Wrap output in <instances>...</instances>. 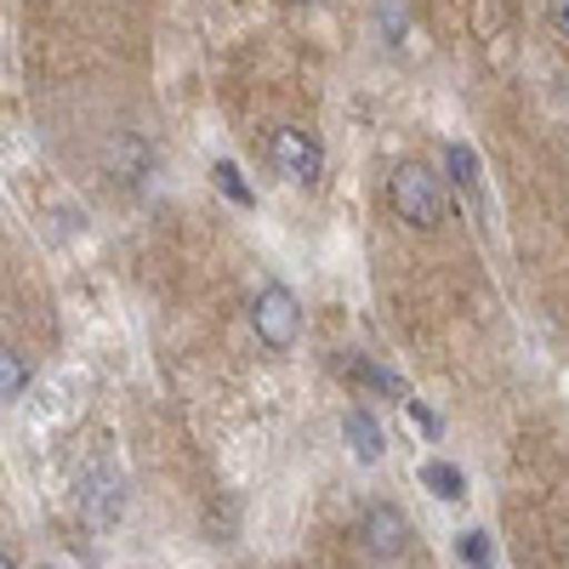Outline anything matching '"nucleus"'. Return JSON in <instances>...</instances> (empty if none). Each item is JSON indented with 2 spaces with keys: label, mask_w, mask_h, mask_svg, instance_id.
Wrapping results in <instances>:
<instances>
[{
  "label": "nucleus",
  "mask_w": 569,
  "mask_h": 569,
  "mask_svg": "<svg viewBox=\"0 0 569 569\" xmlns=\"http://www.w3.org/2000/svg\"><path fill=\"white\" fill-rule=\"evenodd\" d=\"M388 206L410 228H439L445 222V188H439V177L427 171V166L405 160V166L388 171Z\"/></svg>",
  "instance_id": "1"
},
{
  "label": "nucleus",
  "mask_w": 569,
  "mask_h": 569,
  "mask_svg": "<svg viewBox=\"0 0 569 569\" xmlns=\"http://www.w3.org/2000/svg\"><path fill=\"white\" fill-rule=\"evenodd\" d=\"M251 325L268 348H279V353L291 348L302 337V302H297L291 284H262L257 302H251Z\"/></svg>",
  "instance_id": "2"
},
{
  "label": "nucleus",
  "mask_w": 569,
  "mask_h": 569,
  "mask_svg": "<svg viewBox=\"0 0 569 569\" xmlns=\"http://www.w3.org/2000/svg\"><path fill=\"white\" fill-rule=\"evenodd\" d=\"M268 154H273V166L291 182H319V171H325V149L308 131H297V126H279L268 137Z\"/></svg>",
  "instance_id": "3"
},
{
  "label": "nucleus",
  "mask_w": 569,
  "mask_h": 569,
  "mask_svg": "<svg viewBox=\"0 0 569 569\" xmlns=\"http://www.w3.org/2000/svg\"><path fill=\"white\" fill-rule=\"evenodd\" d=\"M359 536H365V547H370L376 558H399V552L410 547V518H405L393 501H376V507L365 512Z\"/></svg>",
  "instance_id": "4"
},
{
  "label": "nucleus",
  "mask_w": 569,
  "mask_h": 569,
  "mask_svg": "<svg viewBox=\"0 0 569 569\" xmlns=\"http://www.w3.org/2000/svg\"><path fill=\"white\" fill-rule=\"evenodd\" d=\"M342 433H348V445H353V456H359V461H382V427H376V416H370V410H348Z\"/></svg>",
  "instance_id": "5"
},
{
  "label": "nucleus",
  "mask_w": 569,
  "mask_h": 569,
  "mask_svg": "<svg viewBox=\"0 0 569 569\" xmlns=\"http://www.w3.org/2000/svg\"><path fill=\"white\" fill-rule=\"evenodd\" d=\"M29 382H34L29 359H23L18 348H0V405H12V399H18Z\"/></svg>",
  "instance_id": "6"
},
{
  "label": "nucleus",
  "mask_w": 569,
  "mask_h": 569,
  "mask_svg": "<svg viewBox=\"0 0 569 569\" xmlns=\"http://www.w3.org/2000/svg\"><path fill=\"white\" fill-rule=\"evenodd\" d=\"M421 479H427V490L445 496V501H461V496H467V490H461V472L445 467V461H427V467H421Z\"/></svg>",
  "instance_id": "7"
},
{
  "label": "nucleus",
  "mask_w": 569,
  "mask_h": 569,
  "mask_svg": "<svg viewBox=\"0 0 569 569\" xmlns=\"http://www.w3.org/2000/svg\"><path fill=\"white\" fill-rule=\"evenodd\" d=\"M217 182H222V194L233 206H251V188L240 182V166H233V160H217Z\"/></svg>",
  "instance_id": "8"
},
{
  "label": "nucleus",
  "mask_w": 569,
  "mask_h": 569,
  "mask_svg": "<svg viewBox=\"0 0 569 569\" xmlns=\"http://www.w3.org/2000/svg\"><path fill=\"white\" fill-rule=\"evenodd\" d=\"M450 177L467 188V194L479 188V166H472V149H461V142H450Z\"/></svg>",
  "instance_id": "9"
},
{
  "label": "nucleus",
  "mask_w": 569,
  "mask_h": 569,
  "mask_svg": "<svg viewBox=\"0 0 569 569\" xmlns=\"http://www.w3.org/2000/svg\"><path fill=\"white\" fill-rule=\"evenodd\" d=\"M461 552H467L472 563H479V569H490V558H485V536H479V530H472V536L461 541Z\"/></svg>",
  "instance_id": "10"
},
{
  "label": "nucleus",
  "mask_w": 569,
  "mask_h": 569,
  "mask_svg": "<svg viewBox=\"0 0 569 569\" xmlns=\"http://www.w3.org/2000/svg\"><path fill=\"white\" fill-rule=\"evenodd\" d=\"M552 23H558V34H569V0H552Z\"/></svg>",
  "instance_id": "11"
},
{
  "label": "nucleus",
  "mask_w": 569,
  "mask_h": 569,
  "mask_svg": "<svg viewBox=\"0 0 569 569\" xmlns=\"http://www.w3.org/2000/svg\"><path fill=\"white\" fill-rule=\"evenodd\" d=\"M0 569H18V563H12V558H7V552H0Z\"/></svg>",
  "instance_id": "12"
}]
</instances>
